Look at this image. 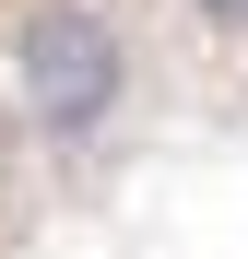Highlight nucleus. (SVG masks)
I'll use <instances>...</instances> for the list:
<instances>
[{
    "label": "nucleus",
    "mask_w": 248,
    "mask_h": 259,
    "mask_svg": "<svg viewBox=\"0 0 248 259\" xmlns=\"http://www.w3.org/2000/svg\"><path fill=\"white\" fill-rule=\"evenodd\" d=\"M0 59H12V95L48 142H95L130 106V35L95 0H12L0 12Z\"/></svg>",
    "instance_id": "nucleus-1"
},
{
    "label": "nucleus",
    "mask_w": 248,
    "mask_h": 259,
    "mask_svg": "<svg viewBox=\"0 0 248 259\" xmlns=\"http://www.w3.org/2000/svg\"><path fill=\"white\" fill-rule=\"evenodd\" d=\"M201 24H225V35H248V0H189Z\"/></svg>",
    "instance_id": "nucleus-2"
},
{
    "label": "nucleus",
    "mask_w": 248,
    "mask_h": 259,
    "mask_svg": "<svg viewBox=\"0 0 248 259\" xmlns=\"http://www.w3.org/2000/svg\"><path fill=\"white\" fill-rule=\"evenodd\" d=\"M0 177H12V165H0Z\"/></svg>",
    "instance_id": "nucleus-3"
}]
</instances>
